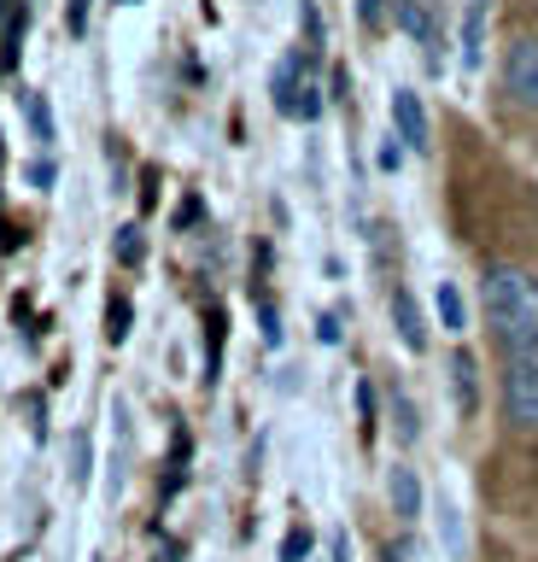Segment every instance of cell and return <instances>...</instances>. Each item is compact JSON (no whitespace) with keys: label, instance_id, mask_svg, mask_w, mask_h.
Segmentation results:
<instances>
[{"label":"cell","instance_id":"52a82bcc","mask_svg":"<svg viewBox=\"0 0 538 562\" xmlns=\"http://www.w3.org/2000/svg\"><path fill=\"white\" fill-rule=\"evenodd\" d=\"M387 492H392V509H398V521H404V527H415V521H422V504H427V492H422V474H415L410 463H398V469L387 474Z\"/></svg>","mask_w":538,"mask_h":562},{"label":"cell","instance_id":"ba28073f","mask_svg":"<svg viewBox=\"0 0 538 562\" xmlns=\"http://www.w3.org/2000/svg\"><path fill=\"white\" fill-rule=\"evenodd\" d=\"M485 24H492V0H468V12H462V70H480L485 59Z\"/></svg>","mask_w":538,"mask_h":562},{"label":"cell","instance_id":"4fadbf2b","mask_svg":"<svg viewBox=\"0 0 538 562\" xmlns=\"http://www.w3.org/2000/svg\"><path fill=\"white\" fill-rule=\"evenodd\" d=\"M19 105H24V117H30V135H36L42 147H47V140H54V112H47V100H42V94H30V88H24V94H19Z\"/></svg>","mask_w":538,"mask_h":562},{"label":"cell","instance_id":"44dd1931","mask_svg":"<svg viewBox=\"0 0 538 562\" xmlns=\"http://www.w3.org/2000/svg\"><path fill=\"white\" fill-rule=\"evenodd\" d=\"M357 18H363V30H380L387 24V0H357Z\"/></svg>","mask_w":538,"mask_h":562},{"label":"cell","instance_id":"8fae6325","mask_svg":"<svg viewBox=\"0 0 538 562\" xmlns=\"http://www.w3.org/2000/svg\"><path fill=\"white\" fill-rule=\"evenodd\" d=\"M433 305H439V323H445V334H468V305H462L457 281H439V293H433Z\"/></svg>","mask_w":538,"mask_h":562},{"label":"cell","instance_id":"30bf717a","mask_svg":"<svg viewBox=\"0 0 538 562\" xmlns=\"http://www.w3.org/2000/svg\"><path fill=\"white\" fill-rule=\"evenodd\" d=\"M450 393H457V416H474V404H480V369H474L468 351L450 358Z\"/></svg>","mask_w":538,"mask_h":562},{"label":"cell","instance_id":"6da1fadb","mask_svg":"<svg viewBox=\"0 0 538 562\" xmlns=\"http://www.w3.org/2000/svg\"><path fill=\"white\" fill-rule=\"evenodd\" d=\"M480 311L503 358H527L538 351V276L515 270V263H492L480 276Z\"/></svg>","mask_w":538,"mask_h":562},{"label":"cell","instance_id":"ac0fdd59","mask_svg":"<svg viewBox=\"0 0 538 562\" xmlns=\"http://www.w3.org/2000/svg\"><path fill=\"white\" fill-rule=\"evenodd\" d=\"M129 334V305L124 299H112V311H106V340H124Z\"/></svg>","mask_w":538,"mask_h":562},{"label":"cell","instance_id":"d6986e66","mask_svg":"<svg viewBox=\"0 0 538 562\" xmlns=\"http://www.w3.org/2000/svg\"><path fill=\"white\" fill-rule=\"evenodd\" d=\"M71 481H89V434L71 439Z\"/></svg>","mask_w":538,"mask_h":562},{"label":"cell","instance_id":"9c48e42d","mask_svg":"<svg viewBox=\"0 0 538 562\" xmlns=\"http://www.w3.org/2000/svg\"><path fill=\"white\" fill-rule=\"evenodd\" d=\"M392 328L410 351H427V323H422V305H415L410 288H392Z\"/></svg>","mask_w":538,"mask_h":562},{"label":"cell","instance_id":"d4e9b609","mask_svg":"<svg viewBox=\"0 0 538 562\" xmlns=\"http://www.w3.org/2000/svg\"><path fill=\"white\" fill-rule=\"evenodd\" d=\"M124 7H135V0H124Z\"/></svg>","mask_w":538,"mask_h":562},{"label":"cell","instance_id":"2e32d148","mask_svg":"<svg viewBox=\"0 0 538 562\" xmlns=\"http://www.w3.org/2000/svg\"><path fill=\"white\" fill-rule=\"evenodd\" d=\"M141 252H147V246H141V228H117V258H124V263H141Z\"/></svg>","mask_w":538,"mask_h":562},{"label":"cell","instance_id":"7402d4cb","mask_svg":"<svg viewBox=\"0 0 538 562\" xmlns=\"http://www.w3.org/2000/svg\"><path fill=\"white\" fill-rule=\"evenodd\" d=\"M65 24H71V35H82V24H89V0H71V7H65Z\"/></svg>","mask_w":538,"mask_h":562},{"label":"cell","instance_id":"e0dca14e","mask_svg":"<svg viewBox=\"0 0 538 562\" xmlns=\"http://www.w3.org/2000/svg\"><path fill=\"white\" fill-rule=\"evenodd\" d=\"M299 557H310V527H293L282 539V562H299Z\"/></svg>","mask_w":538,"mask_h":562},{"label":"cell","instance_id":"3957f363","mask_svg":"<svg viewBox=\"0 0 538 562\" xmlns=\"http://www.w3.org/2000/svg\"><path fill=\"white\" fill-rule=\"evenodd\" d=\"M503 411H510V422L538 434V351L503 358Z\"/></svg>","mask_w":538,"mask_h":562},{"label":"cell","instance_id":"8992f818","mask_svg":"<svg viewBox=\"0 0 538 562\" xmlns=\"http://www.w3.org/2000/svg\"><path fill=\"white\" fill-rule=\"evenodd\" d=\"M392 12H398V24H404L410 42L427 53V65H439V18H433V12L422 7V0H398Z\"/></svg>","mask_w":538,"mask_h":562},{"label":"cell","instance_id":"5bb4252c","mask_svg":"<svg viewBox=\"0 0 538 562\" xmlns=\"http://www.w3.org/2000/svg\"><path fill=\"white\" fill-rule=\"evenodd\" d=\"M439 533H445V551H450V557H462V551H468V539H462V516H457V504H439Z\"/></svg>","mask_w":538,"mask_h":562},{"label":"cell","instance_id":"7c38bea8","mask_svg":"<svg viewBox=\"0 0 538 562\" xmlns=\"http://www.w3.org/2000/svg\"><path fill=\"white\" fill-rule=\"evenodd\" d=\"M392 434L404 439V446H410V439H422V416H415V404H410L404 386H392Z\"/></svg>","mask_w":538,"mask_h":562},{"label":"cell","instance_id":"603a6c76","mask_svg":"<svg viewBox=\"0 0 538 562\" xmlns=\"http://www.w3.org/2000/svg\"><path fill=\"white\" fill-rule=\"evenodd\" d=\"M257 316H264V340H270V346H282V323H275V311L264 305V311H257Z\"/></svg>","mask_w":538,"mask_h":562},{"label":"cell","instance_id":"7a4b0ae2","mask_svg":"<svg viewBox=\"0 0 538 562\" xmlns=\"http://www.w3.org/2000/svg\"><path fill=\"white\" fill-rule=\"evenodd\" d=\"M270 94H275V112L293 117V123H310L322 112V82H317V59L310 53L293 47L282 65H275V77H270Z\"/></svg>","mask_w":538,"mask_h":562},{"label":"cell","instance_id":"5b68a950","mask_svg":"<svg viewBox=\"0 0 538 562\" xmlns=\"http://www.w3.org/2000/svg\"><path fill=\"white\" fill-rule=\"evenodd\" d=\"M392 130H398V147L427 153L433 123H427V105H422V94H415V88H392Z\"/></svg>","mask_w":538,"mask_h":562},{"label":"cell","instance_id":"9a60e30c","mask_svg":"<svg viewBox=\"0 0 538 562\" xmlns=\"http://www.w3.org/2000/svg\"><path fill=\"white\" fill-rule=\"evenodd\" d=\"M357 416H363V439H375V381H357Z\"/></svg>","mask_w":538,"mask_h":562},{"label":"cell","instance_id":"277c9868","mask_svg":"<svg viewBox=\"0 0 538 562\" xmlns=\"http://www.w3.org/2000/svg\"><path fill=\"white\" fill-rule=\"evenodd\" d=\"M503 94L520 112H538V35H515L503 47Z\"/></svg>","mask_w":538,"mask_h":562},{"label":"cell","instance_id":"484cf974","mask_svg":"<svg viewBox=\"0 0 538 562\" xmlns=\"http://www.w3.org/2000/svg\"><path fill=\"white\" fill-rule=\"evenodd\" d=\"M387 562H392V557H387Z\"/></svg>","mask_w":538,"mask_h":562},{"label":"cell","instance_id":"ffe728a7","mask_svg":"<svg viewBox=\"0 0 538 562\" xmlns=\"http://www.w3.org/2000/svg\"><path fill=\"white\" fill-rule=\"evenodd\" d=\"M317 340H322V346H340V340H345V328H340V316H334V311H322V316H317Z\"/></svg>","mask_w":538,"mask_h":562},{"label":"cell","instance_id":"cb8c5ba5","mask_svg":"<svg viewBox=\"0 0 538 562\" xmlns=\"http://www.w3.org/2000/svg\"><path fill=\"white\" fill-rule=\"evenodd\" d=\"M334 562H352V539L345 533H334Z\"/></svg>","mask_w":538,"mask_h":562}]
</instances>
